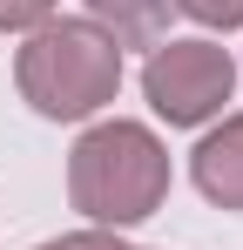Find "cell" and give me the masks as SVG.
Masks as SVG:
<instances>
[{
    "label": "cell",
    "mask_w": 243,
    "mask_h": 250,
    "mask_svg": "<svg viewBox=\"0 0 243 250\" xmlns=\"http://www.w3.org/2000/svg\"><path fill=\"white\" fill-rule=\"evenodd\" d=\"M169 196V149L149 122H108L81 128L68 149V203L88 216V230H128L142 216H156Z\"/></svg>",
    "instance_id": "1"
},
{
    "label": "cell",
    "mask_w": 243,
    "mask_h": 250,
    "mask_svg": "<svg viewBox=\"0 0 243 250\" xmlns=\"http://www.w3.org/2000/svg\"><path fill=\"white\" fill-rule=\"evenodd\" d=\"M14 88L20 102L47 122H88L122 95V47L108 27H95L88 14H61L34 27L14 54Z\"/></svg>",
    "instance_id": "2"
},
{
    "label": "cell",
    "mask_w": 243,
    "mask_h": 250,
    "mask_svg": "<svg viewBox=\"0 0 243 250\" xmlns=\"http://www.w3.org/2000/svg\"><path fill=\"white\" fill-rule=\"evenodd\" d=\"M142 95H149V108H156L169 128H202L223 115V102L237 95V61H230V47L202 41H156L149 47V61H142Z\"/></svg>",
    "instance_id": "3"
},
{
    "label": "cell",
    "mask_w": 243,
    "mask_h": 250,
    "mask_svg": "<svg viewBox=\"0 0 243 250\" xmlns=\"http://www.w3.org/2000/svg\"><path fill=\"white\" fill-rule=\"evenodd\" d=\"M189 176L216 209H243V115H223L189 149Z\"/></svg>",
    "instance_id": "4"
},
{
    "label": "cell",
    "mask_w": 243,
    "mask_h": 250,
    "mask_svg": "<svg viewBox=\"0 0 243 250\" xmlns=\"http://www.w3.org/2000/svg\"><path fill=\"white\" fill-rule=\"evenodd\" d=\"M169 0H88V21L108 27L115 47H156L169 41Z\"/></svg>",
    "instance_id": "5"
},
{
    "label": "cell",
    "mask_w": 243,
    "mask_h": 250,
    "mask_svg": "<svg viewBox=\"0 0 243 250\" xmlns=\"http://www.w3.org/2000/svg\"><path fill=\"white\" fill-rule=\"evenodd\" d=\"M176 14H189L196 27H216V34H230V27H243V0H169Z\"/></svg>",
    "instance_id": "6"
},
{
    "label": "cell",
    "mask_w": 243,
    "mask_h": 250,
    "mask_svg": "<svg viewBox=\"0 0 243 250\" xmlns=\"http://www.w3.org/2000/svg\"><path fill=\"white\" fill-rule=\"evenodd\" d=\"M54 7L61 0H0V34H34L54 21Z\"/></svg>",
    "instance_id": "7"
},
{
    "label": "cell",
    "mask_w": 243,
    "mask_h": 250,
    "mask_svg": "<svg viewBox=\"0 0 243 250\" xmlns=\"http://www.w3.org/2000/svg\"><path fill=\"white\" fill-rule=\"evenodd\" d=\"M34 250H135V244H122V230H68V237H47Z\"/></svg>",
    "instance_id": "8"
}]
</instances>
